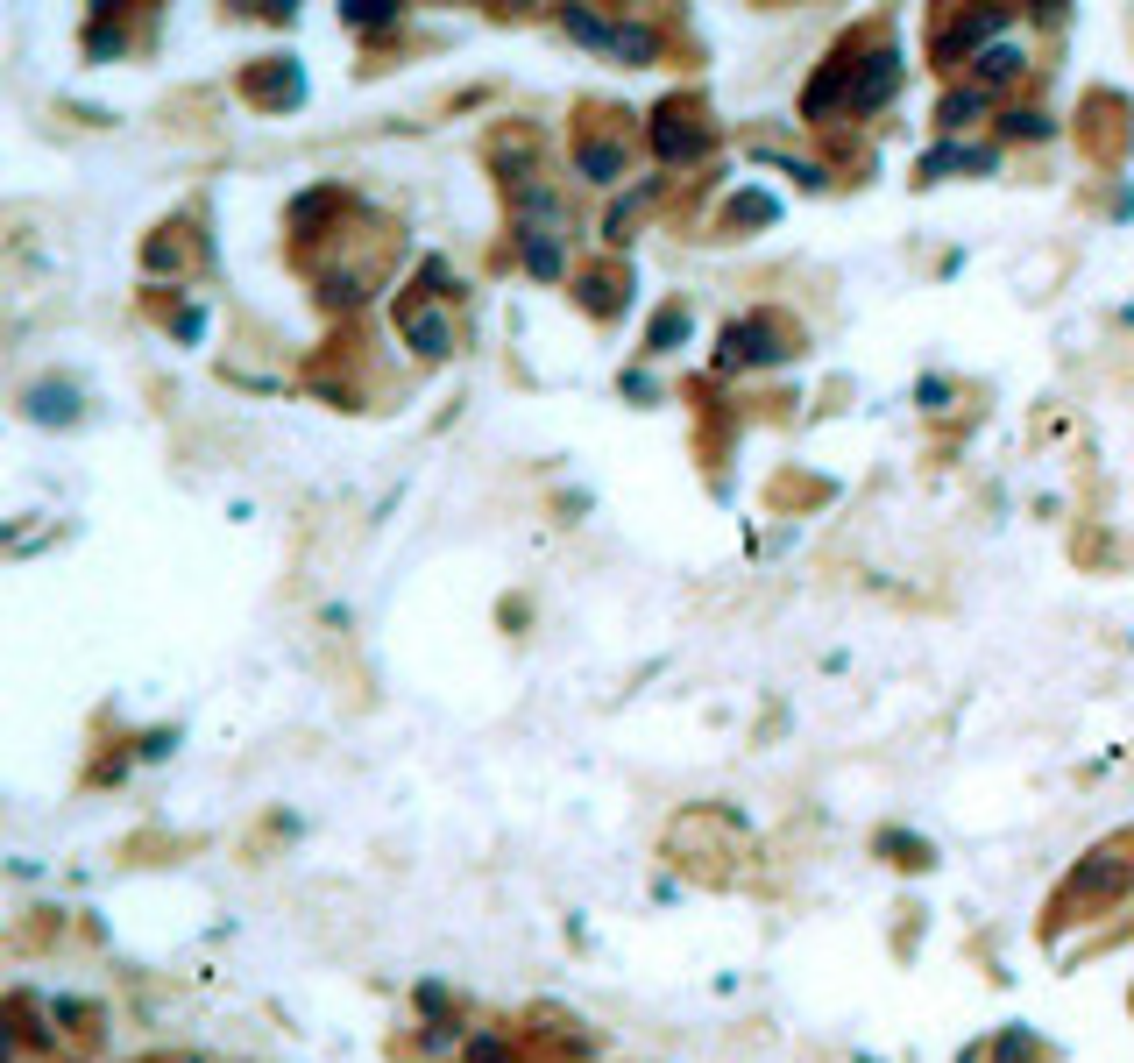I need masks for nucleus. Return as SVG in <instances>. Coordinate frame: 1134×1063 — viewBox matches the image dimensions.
<instances>
[{
    "instance_id": "nucleus-1",
    "label": "nucleus",
    "mask_w": 1134,
    "mask_h": 1063,
    "mask_svg": "<svg viewBox=\"0 0 1134 1063\" xmlns=\"http://www.w3.org/2000/svg\"><path fill=\"white\" fill-rule=\"evenodd\" d=\"M886 86H894V57H872V71L851 86V100H858V107H879V100H886Z\"/></svg>"
},
{
    "instance_id": "nucleus-2",
    "label": "nucleus",
    "mask_w": 1134,
    "mask_h": 1063,
    "mask_svg": "<svg viewBox=\"0 0 1134 1063\" xmlns=\"http://www.w3.org/2000/svg\"><path fill=\"white\" fill-rule=\"evenodd\" d=\"M582 171H589V178H610V171H617V149H582Z\"/></svg>"
}]
</instances>
